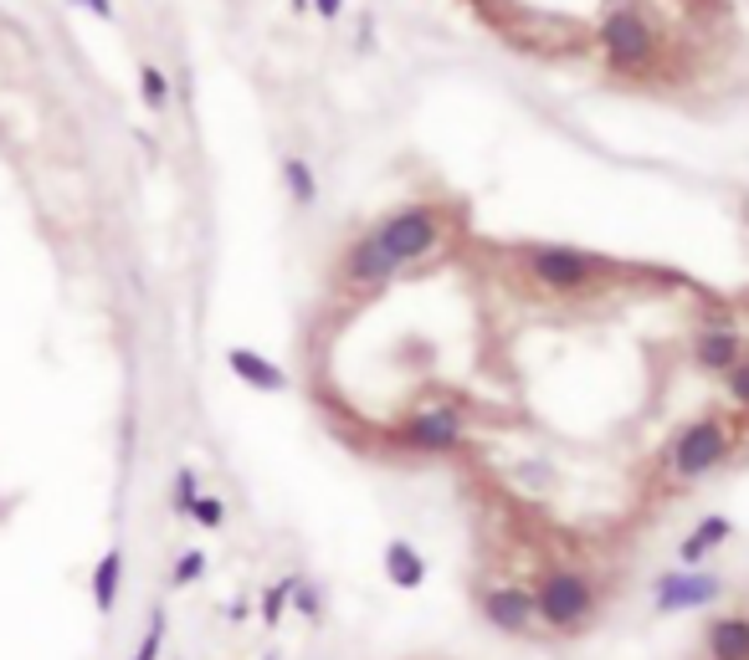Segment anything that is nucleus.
I'll list each match as a JSON object with an SVG mask.
<instances>
[{"label":"nucleus","mask_w":749,"mask_h":660,"mask_svg":"<svg viewBox=\"0 0 749 660\" xmlns=\"http://www.w3.org/2000/svg\"><path fill=\"white\" fill-rule=\"evenodd\" d=\"M165 630H170V615L165 609H154L150 630H144V640H139V650H134V660H160V650H165Z\"/></svg>","instance_id":"obj_18"},{"label":"nucleus","mask_w":749,"mask_h":660,"mask_svg":"<svg viewBox=\"0 0 749 660\" xmlns=\"http://www.w3.org/2000/svg\"><path fill=\"white\" fill-rule=\"evenodd\" d=\"M339 6H345V0H314V11L324 15V21H334V15H339Z\"/></svg>","instance_id":"obj_24"},{"label":"nucleus","mask_w":749,"mask_h":660,"mask_svg":"<svg viewBox=\"0 0 749 660\" xmlns=\"http://www.w3.org/2000/svg\"><path fill=\"white\" fill-rule=\"evenodd\" d=\"M293 609H298L303 619H318V615H324V600H318V588L308 584V579H303V584L293 588Z\"/></svg>","instance_id":"obj_23"},{"label":"nucleus","mask_w":749,"mask_h":660,"mask_svg":"<svg viewBox=\"0 0 749 660\" xmlns=\"http://www.w3.org/2000/svg\"><path fill=\"white\" fill-rule=\"evenodd\" d=\"M724 395L735 399L739 410H749V359H739V364L724 374Z\"/></svg>","instance_id":"obj_21"},{"label":"nucleus","mask_w":749,"mask_h":660,"mask_svg":"<svg viewBox=\"0 0 749 660\" xmlns=\"http://www.w3.org/2000/svg\"><path fill=\"white\" fill-rule=\"evenodd\" d=\"M195 497H200V482H195V471H191V466H181V471H175V492H170V507L191 517Z\"/></svg>","instance_id":"obj_19"},{"label":"nucleus","mask_w":749,"mask_h":660,"mask_svg":"<svg viewBox=\"0 0 749 660\" xmlns=\"http://www.w3.org/2000/svg\"><path fill=\"white\" fill-rule=\"evenodd\" d=\"M139 92H144V108H154V113H160V108L170 103V77L160 73L154 62H144V67H139Z\"/></svg>","instance_id":"obj_17"},{"label":"nucleus","mask_w":749,"mask_h":660,"mask_svg":"<svg viewBox=\"0 0 749 660\" xmlns=\"http://www.w3.org/2000/svg\"><path fill=\"white\" fill-rule=\"evenodd\" d=\"M739 359H745V338L729 323H708L693 333V364L704 369V374H729Z\"/></svg>","instance_id":"obj_10"},{"label":"nucleus","mask_w":749,"mask_h":660,"mask_svg":"<svg viewBox=\"0 0 749 660\" xmlns=\"http://www.w3.org/2000/svg\"><path fill=\"white\" fill-rule=\"evenodd\" d=\"M478 609H482V619H488L498 635H513V640H524V635L540 630V609H534V594H529L524 584L482 588Z\"/></svg>","instance_id":"obj_8"},{"label":"nucleus","mask_w":749,"mask_h":660,"mask_svg":"<svg viewBox=\"0 0 749 660\" xmlns=\"http://www.w3.org/2000/svg\"><path fill=\"white\" fill-rule=\"evenodd\" d=\"M283 185L298 206H314L318 200V179H314V169H308V160H298V154H287L283 160Z\"/></svg>","instance_id":"obj_16"},{"label":"nucleus","mask_w":749,"mask_h":660,"mask_svg":"<svg viewBox=\"0 0 749 660\" xmlns=\"http://www.w3.org/2000/svg\"><path fill=\"white\" fill-rule=\"evenodd\" d=\"M704 656L708 660H749V615L724 609L704 625Z\"/></svg>","instance_id":"obj_11"},{"label":"nucleus","mask_w":749,"mask_h":660,"mask_svg":"<svg viewBox=\"0 0 749 660\" xmlns=\"http://www.w3.org/2000/svg\"><path fill=\"white\" fill-rule=\"evenodd\" d=\"M374 235L390 246V256L401 266L421 262V256H432L436 241H442V220H436L432 206H401L395 216H386L374 226Z\"/></svg>","instance_id":"obj_6"},{"label":"nucleus","mask_w":749,"mask_h":660,"mask_svg":"<svg viewBox=\"0 0 749 660\" xmlns=\"http://www.w3.org/2000/svg\"><path fill=\"white\" fill-rule=\"evenodd\" d=\"M191 517L200 522V528H221V522H226V502L200 492V497H195V507H191Z\"/></svg>","instance_id":"obj_22"},{"label":"nucleus","mask_w":749,"mask_h":660,"mask_svg":"<svg viewBox=\"0 0 749 660\" xmlns=\"http://www.w3.org/2000/svg\"><path fill=\"white\" fill-rule=\"evenodd\" d=\"M119 584H123V548H108L98 558V569H93V604H98V615H113Z\"/></svg>","instance_id":"obj_15"},{"label":"nucleus","mask_w":749,"mask_h":660,"mask_svg":"<svg viewBox=\"0 0 749 660\" xmlns=\"http://www.w3.org/2000/svg\"><path fill=\"white\" fill-rule=\"evenodd\" d=\"M463 436H467V420L457 405H421V410H411L401 420V430H395V440L416 455H447L463 446Z\"/></svg>","instance_id":"obj_5"},{"label":"nucleus","mask_w":749,"mask_h":660,"mask_svg":"<svg viewBox=\"0 0 749 660\" xmlns=\"http://www.w3.org/2000/svg\"><path fill=\"white\" fill-rule=\"evenodd\" d=\"M745 615H749V609H745Z\"/></svg>","instance_id":"obj_27"},{"label":"nucleus","mask_w":749,"mask_h":660,"mask_svg":"<svg viewBox=\"0 0 749 660\" xmlns=\"http://www.w3.org/2000/svg\"><path fill=\"white\" fill-rule=\"evenodd\" d=\"M735 455V430L724 415H698L688 426L667 440V455H662V471L667 482L688 486V482H704L708 471H719L724 461Z\"/></svg>","instance_id":"obj_2"},{"label":"nucleus","mask_w":749,"mask_h":660,"mask_svg":"<svg viewBox=\"0 0 749 660\" xmlns=\"http://www.w3.org/2000/svg\"><path fill=\"white\" fill-rule=\"evenodd\" d=\"M600 52L616 73H642L658 62V31L647 21L642 6H616L600 26Z\"/></svg>","instance_id":"obj_4"},{"label":"nucleus","mask_w":749,"mask_h":660,"mask_svg":"<svg viewBox=\"0 0 749 660\" xmlns=\"http://www.w3.org/2000/svg\"><path fill=\"white\" fill-rule=\"evenodd\" d=\"M534 609H540V630L550 635H575L600 615V584L575 563H550L534 579Z\"/></svg>","instance_id":"obj_1"},{"label":"nucleus","mask_w":749,"mask_h":660,"mask_svg":"<svg viewBox=\"0 0 749 660\" xmlns=\"http://www.w3.org/2000/svg\"><path fill=\"white\" fill-rule=\"evenodd\" d=\"M83 6H88L93 15H104V21H108V15H113V6H108V0H83Z\"/></svg>","instance_id":"obj_25"},{"label":"nucleus","mask_w":749,"mask_h":660,"mask_svg":"<svg viewBox=\"0 0 749 660\" xmlns=\"http://www.w3.org/2000/svg\"><path fill=\"white\" fill-rule=\"evenodd\" d=\"M519 256H524V272L540 282L544 293H585L596 277L611 272L600 256H590L580 246H544L540 241V246H524Z\"/></svg>","instance_id":"obj_3"},{"label":"nucleus","mask_w":749,"mask_h":660,"mask_svg":"<svg viewBox=\"0 0 749 660\" xmlns=\"http://www.w3.org/2000/svg\"><path fill=\"white\" fill-rule=\"evenodd\" d=\"M386 579L395 588H421L426 584V558L405 543V538H390L386 543Z\"/></svg>","instance_id":"obj_14"},{"label":"nucleus","mask_w":749,"mask_h":660,"mask_svg":"<svg viewBox=\"0 0 749 660\" xmlns=\"http://www.w3.org/2000/svg\"><path fill=\"white\" fill-rule=\"evenodd\" d=\"M724 594V579L708 569H667L652 579V609L658 615H688V609H708Z\"/></svg>","instance_id":"obj_7"},{"label":"nucleus","mask_w":749,"mask_h":660,"mask_svg":"<svg viewBox=\"0 0 749 660\" xmlns=\"http://www.w3.org/2000/svg\"><path fill=\"white\" fill-rule=\"evenodd\" d=\"M200 573H206V553H200V548H191V553L175 558V569H170V584H175V588H191Z\"/></svg>","instance_id":"obj_20"},{"label":"nucleus","mask_w":749,"mask_h":660,"mask_svg":"<svg viewBox=\"0 0 749 660\" xmlns=\"http://www.w3.org/2000/svg\"><path fill=\"white\" fill-rule=\"evenodd\" d=\"M395 272H401V262L390 256V246L374 231L360 235V241L345 251V282L349 287H386Z\"/></svg>","instance_id":"obj_9"},{"label":"nucleus","mask_w":749,"mask_h":660,"mask_svg":"<svg viewBox=\"0 0 749 660\" xmlns=\"http://www.w3.org/2000/svg\"><path fill=\"white\" fill-rule=\"evenodd\" d=\"M226 369H231L241 384L262 389V395H283V389H287L283 369L272 364V359H262V353H252V349H231V353H226Z\"/></svg>","instance_id":"obj_13"},{"label":"nucleus","mask_w":749,"mask_h":660,"mask_svg":"<svg viewBox=\"0 0 749 660\" xmlns=\"http://www.w3.org/2000/svg\"><path fill=\"white\" fill-rule=\"evenodd\" d=\"M729 538H735V522H729V517H719V513H708L704 522H698V528L677 543V569H698V563H704L714 548L729 543Z\"/></svg>","instance_id":"obj_12"},{"label":"nucleus","mask_w":749,"mask_h":660,"mask_svg":"<svg viewBox=\"0 0 749 660\" xmlns=\"http://www.w3.org/2000/svg\"><path fill=\"white\" fill-rule=\"evenodd\" d=\"M308 6H314V0H293V11H308Z\"/></svg>","instance_id":"obj_26"}]
</instances>
